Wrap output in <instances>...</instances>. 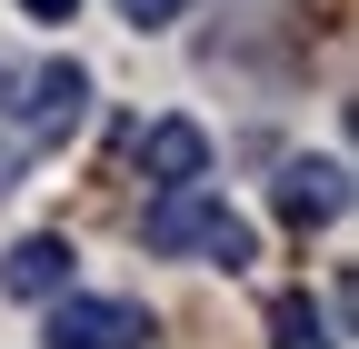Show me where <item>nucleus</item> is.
<instances>
[{
	"label": "nucleus",
	"mask_w": 359,
	"mask_h": 349,
	"mask_svg": "<svg viewBox=\"0 0 359 349\" xmlns=\"http://www.w3.org/2000/svg\"><path fill=\"white\" fill-rule=\"evenodd\" d=\"M140 240H150V259H210V270H250V259H259L250 220H240L219 190H200V180H170V190L150 200Z\"/></svg>",
	"instance_id": "nucleus-1"
},
{
	"label": "nucleus",
	"mask_w": 359,
	"mask_h": 349,
	"mask_svg": "<svg viewBox=\"0 0 359 349\" xmlns=\"http://www.w3.org/2000/svg\"><path fill=\"white\" fill-rule=\"evenodd\" d=\"M150 320L130 299H90V289H50V349H140Z\"/></svg>",
	"instance_id": "nucleus-2"
},
{
	"label": "nucleus",
	"mask_w": 359,
	"mask_h": 349,
	"mask_svg": "<svg viewBox=\"0 0 359 349\" xmlns=\"http://www.w3.org/2000/svg\"><path fill=\"white\" fill-rule=\"evenodd\" d=\"M269 210H280L290 230H330L339 210H349V170H339V160H280Z\"/></svg>",
	"instance_id": "nucleus-3"
},
{
	"label": "nucleus",
	"mask_w": 359,
	"mask_h": 349,
	"mask_svg": "<svg viewBox=\"0 0 359 349\" xmlns=\"http://www.w3.org/2000/svg\"><path fill=\"white\" fill-rule=\"evenodd\" d=\"M80 120H90V70L80 60H50V70L30 80V100H20V140L50 150V140H70Z\"/></svg>",
	"instance_id": "nucleus-4"
},
{
	"label": "nucleus",
	"mask_w": 359,
	"mask_h": 349,
	"mask_svg": "<svg viewBox=\"0 0 359 349\" xmlns=\"http://www.w3.org/2000/svg\"><path fill=\"white\" fill-rule=\"evenodd\" d=\"M70 270H80V249L60 230H30V240L0 249V289L11 299H50V289H70Z\"/></svg>",
	"instance_id": "nucleus-5"
},
{
	"label": "nucleus",
	"mask_w": 359,
	"mask_h": 349,
	"mask_svg": "<svg viewBox=\"0 0 359 349\" xmlns=\"http://www.w3.org/2000/svg\"><path fill=\"white\" fill-rule=\"evenodd\" d=\"M140 170L170 190V180H210V130L200 120H150L140 130Z\"/></svg>",
	"instance_id": "nucleus-6"
},
{
	"label": "nucleus",
	"mask_w": 359,
	"mask_h": 349,
	"mask_svg": "<svg viewBox=\"0 0 359 349\" xmlns=\"http://www.w3.org/2000/svg\"><path fill=\"white\" fill-rule=\"evenodd\" d=\"M269 349H339L330 339V310H309V289H280V299H269Z\"/></svg>",
	"instance_id": "nucleus-7"
},
{
	"label": "nucleus",
	"mask_w": 359,
	"mask_h": 349,
	"mask_svg": "<svg viewBox=\"0 0 359 349\" xmlns=\"http://www.w3.org/2000/svg\"><path fill=\"white\" fill-rule=\"evenodd\" d=\"M190 0H120V20H140V30H160V20H180Z\"/></svg>",
	"instance_id": "nucleus-8"
},
{
	"label": "nucleus",
	"mask_w": 359,
	"mask_h": 349,
	"mask_svg": "<svg viewBox=\"0 0 359 349\" xmlns=\"http://www.w3.org/2000/svg\"><path fill=\"white\" fill-rule=\"evenodd\" d=\"M20 160H30V140H0V200L20 190Z\"/></svg>",
	"instance_id": "nucleus-9"
},
{
	"label": "nucleus",
	"mask_w": 359,
	"mask_h": 349,
	"mask_svg": "<svg viewBox=\"0 0 359 349\" xmlns=\"http://www.w3.org/2000/svg\"><path fill=\"white\" fill-rule=\"evenodd\" d=\"M20 11H30V20H70L80 0H20Z\"/></svg>",
	"instance_id": "nucleus-10"
},
{
	"label": "nucleus",
	"mask_w": 359,
	"mask_h": 349,
	"mask_svg": "<svg viewBox=\"0 0 359 349\" xmlns=\"http://www.w3.org/2000/svg\"><path fill=\"white\" fill-rule=\"evenodd\" d=\"M0 100H11V70H0Z\"/></svg>",
	"instance_id": "nucleus-11"
}]
</instances>
